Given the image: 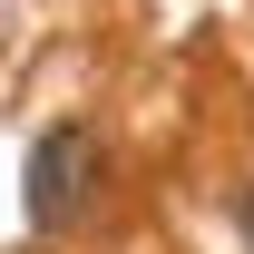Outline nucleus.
<instances>
[{
  "mask_svg": "<svg viewBox=\"0 0 254 254\" xmlns=\"http://www.w3.org/2000/svg\"><path fill=\"white\" fill-rule=\"evenodd\" d=\"M98 176H108V147H98V127L59 118V127L30 147V225H39V235L78 225V215H88V195H98Z\"/></svg>",
  "mask_w": 254,
  "mask_h": 254,
  "instance_id": "f257e3e1",
  "label": "nucleus"
},
{
  "mask_svg": "<svg viewBox=\"0 0 254 254\" xmlns=\"http://www.w3.org/2000/svg\"><path fill=\"white\" fill-rule=\"evenodd\" d=\"M235 225H245V245H254V186H245V195H235Z\"/></svg>",
  "mask_w": 254,
  "mask_h": 254,
  "instance_id": "f03ea898",
  "label": "nucleus"
}]
</instances>
